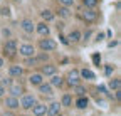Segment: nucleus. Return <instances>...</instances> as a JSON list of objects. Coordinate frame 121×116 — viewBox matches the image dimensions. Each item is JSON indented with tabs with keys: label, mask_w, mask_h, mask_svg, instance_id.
Here are the masks:
<instances>
[{
	"label": "nucleus",
	"mask_w": 121,
	"mask_h": 116,
	"mask_svg": "<svg viewBox=\"0 0 121 116\" xmlns=\"http://www.w3.org/2000/svg\"><path fill=\"white\" fill-rule=\"evenodd\" d=\"M78 15H79V19H81L82 22H86V24H93V22L98 20V12H96V9L81 7V9L78 10Z\"/></svg>",
	"instance_id": "f257e3e1"
},
{
	"label": "nucleus",
	"mask_w": 121,
	"mask_h": 116,
	"mask_svg": "<svg viewBox=\"0 0 121 116\" xmlns=\"http://www.w3.org/2000/svg\"><path fill=\"white\" fill-rule=\"evenodd\" d=\"M0 77H2V76H0Z\"/></svg>",
	"instance_id": "79ce46f5"
},
{
	"label": "nucleus",
	"mask_w": 121,
	"mask_h": 116,
	"mask_svg": "<svg viewBox=\"0 0 121 116\" xmlns=\"http://www.w3.org/2000/svg\"><path fill=\"white\" fill-rule=\"evenodd\" d=\"M35 32L40 35V37H47L49 34H51V29H49V25H47V22H39V24H35Z\"/></svg>",
	"instance_id": "4468645a"
},
{
	"label": "nucleus",
	"mask_w": 121,
	"mask_h": 116,
	"mask_svg": "<svg viewBox=\"0 0 121 116\" xmlns=\"http://www.w3.org/2000/svg\"><path fill=\"white\" fill-rule=\"evenodd\" d=\"M37 89H39V93H40L42 96H52V94H54V88H52L49 82H47V84H45V82H40V84L37 86Z\"/></svg>",
	"instance_id": "dca6fc26"
},
{
	"label": "nucleus",
	"mask_w": 121,
	"mask_h": 116,
	"mask_svg": "<svg viewBox=\"0 0 121 116\" xmlns=\"http://www.w3.org/2000/svg\"><path fill=\"white\" fill-rule=\"evenodd\" d=\"M59 4H60V5H64V7H69V9H71V7L76 4V0H59Z\"/></svg>",
	"instance_id": "7c9ffc66"
},
{
	"label": "nucleus",
	"mask_w": 121,
	"mask_h": 116,
	"mask_svg": "<svg viewBox=\"0 0 121 116\" xmlns=\"http://www.w3.org/2000/svg\"><path fill=\"white\" fill-rule=\"evenodd\" d=\"M72 91L78 94V96H86V93H87V89L84 88V86H81V84H76V86H72Z\"/></svg>",
	"instance_id": "bb28decb"
},
{
	"label": "nucleus",
	"mask_w": 121,
	"mask_h": 116,
	"mask_svg": "<svg viewBox=\"0 0 121 116\" xmlns=\"http://www.w3.org/2000/svg\"><path fill=\"white\" fill-rule=\"evenodd\" d=\"M20 29H22L25 34L32 35V34L35 32V24L30 20V19H22V20H20Z\"/></svg>",
	"instance_id": "9d476101"
},
{
	"label": "nucleus",
	"mask_w": 121,
	"mask_h": 116,
	"mask_svg": "<svg viewBox=\"0 0 121 116\" xmlns=\"http://www.w3.org/2000/svg\"><path fill=\"white\" fill-rule=\"evenodd\" d=\"M74 104H76V108L78 109H87L89 108V98L87 96H78V99L74 101Z\"/></svg>",
	"instance_id": "f3484780"
},
{
	"label": "nucleus",
	"mask_w": 121,
	"mask_h": 116,
	"mask_svg": "<svg viewBox=\"0 0 121 116\" xmlns=\"http://www.w3.org/2000/svg\"><path fill=\"white\" fill-rule=\"evenodd\" d=\"M24 66H27V67H35V66H39L35 56H32V57H24Z\"/></svg>",
	"instance_id": "a878e982"
},
{
	"label": "nucleus",
	"mask_w": 121,
	"mask_h": 116,
	"mask_svg": "<svg viewBox=\"0 0 121 116\" xmlns=\"http://www.w3.org/2000/svg\"><path fill=\"white\" fill-rule=\"evenodd\" d=\"M0 2H2V0H0Z\"/></svg>",
	"instance_id": "a19ab883"
},
{
	"label": "nucleus",
	"mask_w": 121,
	"mask_h": 116,
	"mask_svg": "<svg viewBox=\"0 0 121 116\" xmlns=\"http://www.w3.org/2000/svg\"><path fill=\"white\" fill-rule=\"evenodd\" d=\"M39 72H40L44 77H49V76H52V74H56V72H57V66L52 64V62L40 64V71H39Z\"/></svg>",
	"instance_id": "6e6552de"
},
{
	"label": "nucleus",
	"mask_w": 121,
	"mask_h": 116,
	"mask_svg": "<svg viewBox=\"0 0 121 116\" xmlns=\"http://www.w3.org/2000/svg\"><path fill=\"white\" fill-rule=\"evenodd\" d=\"M114 71H116V66H114V64H106V66H104V74L108 76V77L113 76Z\"/></svg>",
	"instance_id": "c85d7f7f"
},
{
	"label": "nucleus",
	"mask_w": 121,
	"mask_h": 116,
	"mask_svg": "<svg viewBox=\"0 0 121 116\" xmlns=\"http://www.w3.org/2000/svg\"><path fill=\"white\" fill-rule=\"evenodd\" d=\"M91 35H93V30H86L84 34H81V39H82V42H87Z\"/></svg>",
	"instance_id": "2f4dec72"
},
{
	"label": "nucleus",
	"mask_w": 121,
	"mask_h": 116,
	"mask_svg": "<svg viewBox=\"0 0 121 116\" xmlns=\"http://www.w3.org/2000/svg\"><path fill=\"white\" fill-rule=\"evenodd\" d=\"M44 81L45 79H44V76L40 74V72H32V74L29 76V84L30 86H35V88H37L40 82H44Z\"/></svg>",
	"instance_id": "a211bd4d"
},
{
	"label": "nucleus",
	"mask_w": 121,
	"mask_h": 116,
	"mask_svg": "<svg viewBox=\"0 0 121 116\" xmlns=\"http://www.w3.org/2000/svg\"><path fill=\"white\" fill-rule=\"evenodd\" d=\"M7 91H9V94H10V96L20 98V96L25 93V88H24V84H22L20 81H12V82H10V86L7 88Z\"/></svg>",
	"instance_id": "39448f33"
},
{
	"label": "nucleus",
	"mask_w": 121,
	"mask_h": 116,
	"mask_svg": "<svg viewBox=\"0 0 121 116\" xmlns=\"http://www.w3.org/2000/svg\"><path fill=\"white\" fill-rule=\"evenodd\" d=\"M81 76H79V69H71L67 74H66V77H64V82H67V86L69 88H72V86H76V84H81Z\"/></svg>",
	"instance_id": "20e7f679"
},
{
	"label": "nucleus",
	"mask_w": 121,
	"mask_h": 116,
	"mask_svg": "<svg viewBox=\"0 0 121 116\" xmlns=\"http://www.w3.org/2000/svg\"><path fill=\"white\" fill-rule=\"evenodd\" d=\"M118 44V40H113V42H109V44H108V47H114Z\"/></svg>",
	"instance_id": "4c0bfd02"
},
{
	"label": "nucleus",
	"mask_w": 121,
	"mask_h": 116,
	"mask_svg": "<svg viewBox=\"0 0 121 116\" xmlns=\"http://www.w3.org/2000/svg\"><path fill=\"white\" fill-rule=\"evenodd\" d=\"M22 116H29V114H22Z\"/></svg>",
	"instance_id": "ea45409f"
},
{
	"label": "nucleus",
	"mask_w": 121,
	"mask_h": 116,
	"mask_svg": "<svg viewBox=\"0 0 121 116\" xmlns=\"http://www.w3.org/2000/svg\"><path fill=\"white\" fill-rule=\"evenodd\" d=\"M60 103L59 101H52L51 104H47V111H45V116H57L60 113Z\"/></svg>",
	"instance_id": "f8f14e48"
},
{
	"label": "nucleus",
	"mask_w": 121,
	"mask_h": 116,
	"mask_svg": "<svg viewBox=\"0 0 121 116\" xmlns=\"http://www.w3.org/2000/svg\"><path fill=\"white\" fill-rule=\"evenodd\" d=\"M49 84L52 86V88H62V86H64V77L57 76V74H52L51 79H49Z\"/></svg>",
	"instance_id": "aec40b11"
},
{
	"label": "nucleus",
	"mask_w": 121,
	"mask_h": 116,
	"mask_svg": "<svg viewBox=\"0 0 121 116\" xmlns=\"http://www.w3.org/2000/svg\"><path fill=\"white\" fill-rule=\"evenodd\" d=\"M60 106L62 108H72V94L64 93L62 98H60Z\"/></svg>",
	"instance_id": "412c9836"
},
{
	"label": "nucleus",
	"mask_w": 121,
	"mask_h": 116,
	"mask_svg": "<svg viewBox=\"0 0 121 116\" xmlns=\"http://www.w3.org/2000/svg\"><path fill=\"white\" fill-rule=\"evenodd\" d=\"M35 59H37V64H45V62H49V54L47 52H39L35 56Z\"/></svg>",
	"instance_id": "393cba45"
},
{
	"label": "nucleus",
	"mask_w": 121,
	"mask_h": 116,
	"mask_svg": "<svg viewBox=\"0 0 121 116\" xmlns=\"http://www.w3.org/2000/svg\"><path fill=\"white\" fill-rule=\"evenodd\" d=\"M0 116H17V114H15V111H12V109H5Z\"/></svg>",
	"instance_id": "72a5a7b5"
},
{
	"label": "nucleus",
	"mask_w": 121,
	"mask_h": 116,
	"mask_svg": "<svg viewBox=\"0 0 121 116\" xmlns=\"http://www.w3.org/2000/svg\"><path fill=\"white\" fill-rule=\"evenodd\" d=\"M103 39H104V34H103V32H98V34H96V39H94V42H101Z\"/></svg>",
	"instance_id": "f704fd0d"
},
{
	"label": "nucleus",
	"mask_w": 121,
	"mask_h": 116,
	"mask_svg": "<svg viewBox=\"0 0 121 116\" xmlns=\"http://www.w3.org/2000/svg\"><path fill=\"white\" fill-rule=\"evenodd\" d=\"M10 82H12V77H10V76H7V77H0V84H2L5 89L10 86Z\"/></svg>",
	"instance_id": "c756f323"
},
{
	"label": "nucleus",
	"mask_w": 121,
	"mask_h": 116,
	"mask_svg": "<svg viewBox=\"0 0 121 116\" xmlns=\"http://www.w3.org/2000/svg\"><path fill=\"white\" fill-rule=\"evenodd\" d=\"M108 88H109L111 91H121V81H119V77L109 79V81H108Z\"/></svg>",
	"instance_id": "5701e85b"
},
{
	"label": "nucleus",
	"mask_w": 121,
	"mask_h": 116,
	"mask_svg": "<svg viewBox=\"0 0 121 116\" xmlns=\"http://www.w3.org/2000/svg\"><path fill=\"white\" fill-rule=\"evenodd\" d=\"M67 42H69V46H74V44H79L81 42V30H78V29H74V30H71L67 34Z\"/></svg>",
	"instance_id": "2eb2a0df"
},
{
	"label": "nucleus",
	"mask_w": 121,
	"mask_h": 116,
	"mask_svg": "<svg viewBox=\"0 0 121 116\" xmlns=\"http://www.w3.org/2000/svg\"><path fill=\"white\" fill-rule=\"evenodd\" d=\"M22 74H24V67L22 66H19V64L9 66V76L12 79H19V77H22Z\"/></svg>",
	"instance_id": "9b49d317"
},
{
	"label": "nucleus",
	"mask_w": 121,
	"mask_h": 116,
	"mask_svg": "<svg viewBox=\"0 0 121 116\" xmlns=\"http://www.w3.org/2000/svg\"><path fill=\"white\" fill-rule=\"evenodd\" d=\"M17 40H15V39H9V40H5L4 42V52L7 54V56H15V54H17Z\"/></svg>",
	"instance_id": "0eeeda50"
},
{
	"label": "nucleus",
	"mask_w": 121,
	"mask_h": 116,
	"mask_svg": "<svg viewBox=\"0 0 121 116\" xmlns=\"http://www.w3.org/2000/svg\"><path fill=\"white\" fill-rule=\"evenodd\" d=\"M4 66H5V59H4V57H2V56H0V69H2Z\"/></svg>",
	"instance_id": "e433bc0d"
},
{
	"label": "nucleus",
	"mask_w": 121,
	"mask_h": 116,
	"mask_svg": "<svg viewBox=\"0 0 121 116\" xmlns=\"http://www.w3.org/2000/svg\"><path fill=\"white\" fill-rule=\"evenodd\" d=\"M79 76H81V79H86V81H94L96 79V74L91 69H86V67L79 69Z\"/></svg>",
	"instance_id": "6ab92c4d"
},
{
	"label": "nucleus",
	"mask_w": 121,
	"mask_h": 116,
	"mask_svg": "<svg viewBox=\"0 0 121 116\" xmlns=\"http://www.w3.org/2000/svg\"><path fill=\"white\" fill-rule=\"evenodd\" d=\"M37 46H39V49H40L42 52H52V51L57 49V42L47 35V37L39 39V44H37Z\"/></svg>",
	"instance_id": "f03ea898"
},
{
	"label": "nucleus",
	"mask_w": 121,
	"mask_h": 116,
	"mask_svg": "<svg viewBox=\"0 0 121 116\" xmlns=\"http://www.w3.org/2000/svg\"><path fill=\"white\" fill-rule=\"evenodd\" d=\"M54 13H57V15L62 17V19H69V17H71V10H69V7H64V5H59L57 10H56Z\"/></svg>",
	"instance_id": "4be33fe9"
},
{
	"label": "nucleus",
	"mask_w": 121,
	"mask_h": 116,
	"mask_svg": "<svg viewBox=\"0 0 121 116\" xmlns=\"http://www.w3.org/2000/svg\"><path fill=\"white\" fill-rule=\"evenodd\" d=\"M30 111H32L34 116H45V111H47V104H45V103H39V101H37V103H35L32 108H30Z\"/></svg>",
	"instance_id": "ddd939ff"
},
{
	"label": "nucleus",
	"mask_w": 121,
	"mask_h": 116,
	"mask_svg": "<svg viewBox=\"0 0 121 116\" xmlns=\"http://www.w3.org/2000/svg\"><path fill=\"white\" fill-rule=\"evenodd\" d=\"M40 17H42V20H44V22H51V20H54L56 13H54L52 10H49V9H44V10L40 12Z\"/></svg>",
	"instance_id": "b1692460"
},
{
	"label": "nucleus",
	"mask_w": 121,
	"mask_h": 116,
	"mask_svg": "<svg viewBox=\"0 0 121 116\" xmlns=\"http://www.w3.org/2000/svg\"><path fill=\"white\" fill-rule=\"evenodd\" d=\"M101 4V0H82V7H89V9H96Z\"/></svg>",
	"instance_id": "cd10ccee"
},
{
	"label": "nucleus",
	"mask_w": 121,
	"mask_h": 116,
	"mask_svg": "<svg viewBox=\"0 0 121 116\" xmlns=\"http://www.w3.org/2000/svg\"><path fill=\"white\" fill-rule=\"evenodd\" d=\"M5 91H7V89L4 88V86H2V84H0V99H2V98H4V94H5Z\"/></svg>",
	"instance_id": "c9c22d12"
},
{
	"label": "nucleus",
	"mask_w": 121,
	"mask_h": 116,
	"mask_svg": "<svg viewBox=\"0 0 121 116\" xmlns=\"http://www.w3.org/2000/svg\"><path fill=\"white\" fill-rule=\"evenodd\" d=\"M17 52L22 57H32V56H35V47L32 44H20L17 47Z\"/></svg>",
	"instance_id": "423d86ee"
},
{
	"label": "nucleus",
	"mask_w": 121,
	"mask_h": 116,
	"mask_svg": "<svg viewBox=\"0 0 121 116\" xmlns=\"http://www.w3.org/2000/svg\"><path fill=\"white\" fill-rule=\"evenodd\" d=\"M93 62L99 67V64H101V56L99 54H93Z\"/></svg>",
	"instance_id": "473e14b6"
},
{
	"label": "nucleus",
	"mask_w": 121,
	"mask_h": 116,
	"mask_svg": "<svg viewBox=\"0 0 121 116\" xmlns=\"http://www.w3.org/2000/svg\"><path fill=\"white\" fill-rule=\"evenodd\" d=\"M4 106L7 108V109H12V111H17L19 108H20V104H19V98H15V96H7V98H4Z\"/></svg>",
	"instance_id": "1a4fd4ad"
},
{
	"label": "nucleus",
	"mask_w": 121,
	"mask_h": 116,
	"mask_svg": "<svg viewBox=\"0 0 121 116\" xmlns=\"http://www.w3.org/2000/svg\"><path fill=\"white\" fill-rule=\"evenodd\" d=\"M57 116H64V114H60V113H59V114H57Z\"/></svg>",
	"instance_id": "58836bf2"
},
{
	"label": "nucleus",
	"mask_w": 121,
	"mask_h": 116,
	"mask_svg": "<svg viewBox=\"0 0 121 116\" xmlns=\"http://www.w3.org/2000/svg\"><path fill=\"white\" fill-rule=\"evenodd\" d=\"M35 103H37V98H35L34 94H25V93H24V94L19 98L20 109H24V111H30V108H32Z\"/></svg>",
	"instance_id": "7ed1b4c3"
}]
</instances>
